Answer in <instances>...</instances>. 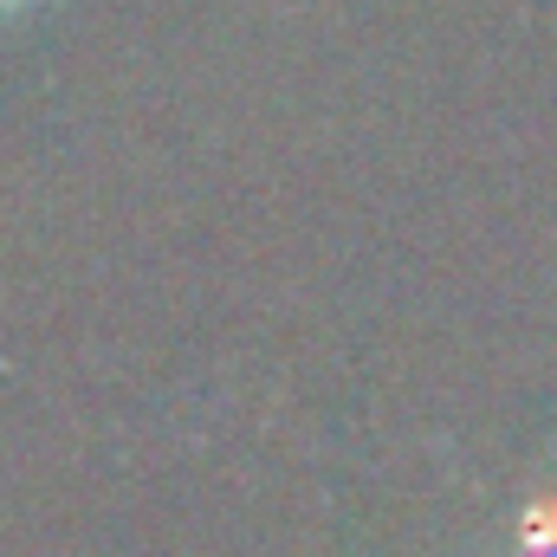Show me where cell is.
Listing matches in <instances>:
<instances>
[{"mask_svg": "<svg viewBox=\"0 0 557 557\" xmlns=\"http://www.w3.org/2000/svg\"><path fill=\"white\" fill-rule=\"evenodd\" d=\"M532 557H557V499L532 519Z\"/></svg>", "mask_w": 557, "mask_h": 557, "instance_id": "obj_1", "label": "cell"}, {"mask_svg": "<svg viewBox=\"0 0 557 557\" xmlns=\"http://www.w3.org/2000/svg\"><path fill=\"white\" fill-rule=\"evenodd\" d=\"M0 7H26V0H0Z\"/></svg>", "mask_w": 557, "mask_h": 557, "instance_id": "obj_2", "label": "cell"}]
</instances>
